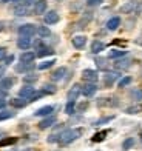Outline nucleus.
<instances>
[{
  "label": "nucleus",
  "instance_id": "1",
  "mask_svg": "<svg viewBox=\"0 0 142 151\" xmlns=\"http://www.w3.org/2000/svg\"><path fill=\"white\" fill-rule=\"evenodd\" d=\"M82 136V129L80 128H71V129H63L62 134H60V139L59 143L60 145H68V143L74 142L76 139Z\"/></svg>",
  "mask_w": 142,
  "mask_h": 151
},
{
  "label": "nucleus",
  "instance_id": "2",
  "mask_svg": "<svg viewBox=\"0 0 142 151\" xmlns=\"http://www.w3.org/2000/svg\"><path fill=\"white\" fill-rule=\"evenodd\" d=\"M36 32H37V28H36V25H32V23L22 25V26L19 28V34H20V37H32Z\"/></svg>",
  "mask_w": 142,
  "mask_h": 151
},
{
  "label": "nucleus",
  "instance_id": "3",
  "mask_svg": "<svg viewBox=\"0 0 142 151\" xmlns=\"http://www.w3.org/2000/svg\"><path fill=\"white\" fill-rule=\"evenodd\" d=\"M82 77H84V80L86 82V83H96L97 79H99V74L94 70H84Z\"/></svg>",
  "mask_w": 142,
  "mask_h": 151
},
{
  "label": "nucleus",
  "instance_id": "4",
  "mask_svg": "<svg viewBox=\"0 0 142 151\" xmlns=\"http://www.w3.org/2000/svg\"><path fill=\"white\" fill-rule=\"evenodd\" d=\"M80 94H82V86H80V85H74V86H71V90L68 91L66 97H68V100H71V102H76Z\"/></svg>",
  "mask_w": 142,
  "mask_h": 151
},
{
  "label": "nucleus",
  "instance_id": "5",
  "mask_svg": "<svg viewBox=\"0 0 142 151\" xmlns=\"http://www.w3.org/2000/svg\"><path fill=\"white\" fill-rule=\"evenodd\" d=\"M43 20H45L46 25H54V23H57L60 20V16L57 14L56 11H50V12H46V14H45Z\"/></svg>",
  "mask_w": 142,
  "mask_h": 151
},
{
  "label": "nucleus",
  "instance_id": "6",
  "mask_svg": "<svg viewBox=\"0 0 142 151\" xmlns=\"http://www.w3.org/2000/svg\"><path fill=\"white\" fill-rule=\"evenodd\" d=\"M16 83V79L14 77H3L0 79V90L3 91H8L9 88H12V85Z\"/></svg>",
  "mask_w": 142,
  "mask_h": 151
},
{
  "label": "nucleus",
  "instance_id": "7",
  "mask_svg": "<svg viewBox=\"0 0 142 151\" xmlns=\"http://www.w3.org/2000/svg\"><path fill=\"white\" fill-rule=\"evenodd\" d=\"M34 93H36V90H34V88H32L31 85H25L23 88H20L19 96H20L22 99H30V97H31V96L34 94Z\"/></svg>",
  "mask_w": 142,
  "mask_h": 151
},
{
  "label": "nucleus",
  "instance_id": "8",
  "mask_svg": "<svg viewBox=\"0 0 142 151\" xmlns=\"http://www.w3.org/2000/svg\"><path fill=\"white\" fill-rule=\"evenodd\" d=\"M54 123H56V116H46V117L39 123V128L40 129H46V128L53 127Z\"/></svg>",
  "mask_w": 142,
  "mask_h": 151
},
{
  "label": "nucleus",
  "instance_id": "9",
  "mask_svg": "<svg viewBox=\"0 0 142 151\" xmlns=\"http://www.w3.org/2000/svg\"><path fill=\"white\" fill-rule=\"evenodd\" d=\"M65 76H66V68L60 66V68H57V70L51 74V79H53V82H59V80H62Z\"/></svg>",
  "mask_w": 142,
  "mask_h": 151
},
{
  "label": "nucleus",
  "instance_id": "10",
  "mask_svg": "<svg viewBox=\"0 0 142 151\" xmlns=\"http://www.w3.org/2000/svg\"><path fill=\"white\" fill-rule=\"evenodd\" d=\"M97 91V86L94 83H86L82 86V94L85 96V97H91V96Z\"/></svg>",
  "mask_w": 142,
  "mask_h": 151
},
{
  "label": "nucleus",
  "instance_id": "11",
  "mask_svg": "<svg viewBox=\"0 0 142 151\" xmlns=\"http://www.w3.org/2000/svg\"><path fill=\"white\" fill-rule=\"evenodd\" d=\"M117 77H119L117 73H107V74H104V83L107 86H111L117 80Z\"/></svg>",
  "mask_w": 142,
  "mask_h": 151
},
{
  "label": "nucleus",
  "instance_id": "12",
  "mask_svg": "<svg viewBox=\"0 0 142 151\" xmlns=\"http://www.w3.org/2000/svg\"><path fill=\"white\" fill-rule=\"evenodd\" d=\"M46 6H48L46 0H37L36 5H34V14H45Z\"/></svg>",
  "mask_w": 142,
  "mask_h": 151
},
{
  "label": "nucleus",
  "instance_id": "13",
  "mask_svg": "<svg viewBox=\"0 0 142 151\" xmlns=\"http://www.w3.org/2000/svg\"><path fill=\"white\" fill-rule=\"evenodd\" d=\"M34 59H36V52L25 51L23 54H20V62H22V63H32Z\"/></svg>",
  "mask_w": 142,
  "mask_h": 151
},
{
  "label": "nucleus",
  "instance_id": "14",
  "mask_svg": "<svg viewBox=\"0 0 142 151\" xmlns=\"http://www.w3.org/2000/svg\"><path fill=\"white\" fill-rule=\"evenodd\" d=\"M85 43H86V37H85V36H74V37H73V46L77 48V50L84 48Z\"/></svg>",
  "mask_w": 142,
  "mask_h": 151
},
{
  "label": "nucleus",
  "instance_id": "15",
  "mask_svg": "<svg viewBox=\"0 0 142 151\" xmlns=\"http://www.w3.org/2000/svg\"><path fill=\"white\" fill-rule=\"evenodd\" d=\"M51 54H54V51H53V48H50V46H39L37 48V54L36 56L37 57H45V56H51Z\"/></svg>",
  "mask_w": 142,
  "mask_h": 151
},
{
  "label": "nucleus",
  "instance_id": "16",
  "mask_svg": "<svg viewBox=\"0 0 142 151\" xmlns=\"http://www.w3.org/2000/svg\"><path fill=\"white\" fill-rule=\"evenodd\" d=\"M51 113H54V106H51V105H46V106L39 108L37 111L34 113V116H51Z\"/></svg>",
  "mask_w": 142,
  "mask_h": 151
},
{
  "label": "nucleus",
  "instance_id": "17",
  "mask_svg": "<svg viewBox=\"0 0 142 151\" xmlns=\"http://www.w3.org/2000/svg\"><path fill=\"white\" fill-rule=\"evenodd\" d=\"M119 26H120V19H119V17H111V19L107 22V28L110 29V31L117 29Z\"/></svg>",
  "mask_w": 142,
  "mask_h": 151
},
{
  "label": "nucleus",
  "instance_id": "18",
  "mask_svg": "<svg viewBox=\"0 0 142 151\" xmlns=\"http://www.w3.org/2000/svg\"><path fill=\"white\" fill-rule=\"evenodd\" d=\"M17 46L20 50H28L31 46V37H20L17 40Z\"/></svg>",
  "mask_w": 142,
  "mask_h": 151
},
{
  "label": "nucleus",
  "instance_id": "19",
  "mask_svg": "<svg viewBox=\"0 0 142 151\" xmlns=\"http://www.w3.org/2000/svg\"><path fill=\"white\" fill-rule=\"evenodd\" d=\"M105 50V43L99 42V40H94V42L91 43V52L93 54H99L100 51Z\"/></svg>",
  "mask_w": 142,
  "mask_h": 151
},
{
  "label": "nucleus",
  "instance_id": "20",
  "mask_svg": "<svg viewBox=\"0 0 142 151\" xmlns=\"http://www.w3.org/2000/svg\"><path fill=\"white\" fill-rule=\"evenodd\" d=\"M14 14H16V16H19V17L30 16V8H28V6H25V5H22V6H17V8L14 9Z\"/></svg>",
  "mask_w": 142,
  "mask_h": 151
},
{
  "label": "nucleus",
  "instance_id": "21",
  "mask_svg": "<svg viewBox=\"0 0 142 151\" xmlns=\"http://www.w3.org/2000/svg\"><path fill=\"white\" fill-rule=\"evenodd\" d=\"M37 34L42 39H45V37H50L51 36V31H50L48 26H39V28H37Z\"/></svg>",
  "mask_w": 142,
  "mask_h": 151
},
{
  "label": "nucleus",
  "instance_id": "22",
  "mask_svg": "<svg viewBox=\"0 0 142 151\" xmlns=\"http://www.w3.org/2000/svg\"><path fill=\"white\" fill-rule=\"evenodd\" d=\"M16 113L14 111H9V109H2L0 111V120H8L11 117H14Z\"/></svg>",
  "mask_w": 142,
  "mask_h": 151
},
{
  "label": "nucleus",
  "instance_id": "23",
  "mask_svg": "<svg viewBox=\"0 0 142 151\" xmlns=\"http://www.w3.org/2000/svg\"><path fill=\"white\" fill-rule=\"evenodd\" d=\"M11 105L14 106V108H23L26 105V100L22 99V97H16V99L11 100Z\"/></svg>",
  "mask_w": 142,
  "mask_h": 151
},
{
  "label": "nucleus",
  "instance_id": "24",
  "mask_svg": "<svg viewBox=\"0 0 142 151\" xmlns=\"http://www.w3.org/2000/svg\"><path fill=\"white\" fill-rule=\"evenodd\" d=\"M127 114H139L142 113V105H133V106H128L125 109Z\"/></svg>",
  "mask_w": 142,
  "mask_h": 151
},
{
  "label": "nucleus",
  "instance_id": "25",
  "mask_svg": "<svg viewBox=\"0 0 142 151\" xmlns=\"http://www.w3.org/2000/svg\"><path fill=\"white\" fill-rule=\"evenodd\" d=\"M124 56H125V51H122V50H111L108 52V57H111V59H119Z\"/></svg>",
  "mask_w": 142,
  "mask_h": 151
},
{
  "label": "nucleus",
  "instance_id": "26",
  "mask_svg": "<svg viewBox=\"0 0 142 151\" xmlns=\"http://www.w3.org/2000/svg\"><path fill=\"white\" fill-rule=\"evenodd\" d=\"M130 97L133 100H142V90L141 88H136V90H131L130 93Z\"/></svg>",
  "mask_w": 142,
  "mask_h": 151
},
{
  "label": "nucleus",
  "instance_id": "27",
  "mask_svg": "<svg viewBox=\"0 0 142 151\" xmlns=\"http://www.w3.org/2000/svg\"><path fill=\"white\" fill-rule=\"evenodd\" d=\"M54 63H56V60H45V62H42V63H39L37 65V68H39V70H48V68H51Z\"/></svg>",
  "mask_w": 142,
  "mask_h": 151
},
{
  "label": "nucleus",
  "instance_id": "28",
  "mask_svg": "<svg viewBox=\"0 0 142 151\" xmlns=\"http://www.w3.org/2000/svg\"><path fill=\"white\" fill-rule=\"evenodd\" d=\"M114 66L117 68V70H125V68L130 66V60L125 59V60H117L116 63H114Z\"/></svg>",
  "mask_w": 142,
  "mask_h": 151
},
{
  "label": "nucleus",
  "instance_id": "29",
  "mask_svg": "<svg viewBox=\"0 0 142 151\" xmlns=\"http://www.w3.org/2000/svg\"><path fill=\"white\" fill-rule=\"evenodd\" d=\"M16 142H17V137H6V139L0 140V147H8V145H12Z\"/></svg>",
  "mask_w": 142,
  "mask_h": 151
},
{
  "label": "nucleus",
  "instance_id": "30",
  "mask_svg": "<svg viewBox=\"0 0 142 151\" xmlns=\"http://www.w3.org/2000/svg\"><path fill=\"white\" fill-rule=\"evenodd\" d=\"M74 109H76V102L68 100V104L65 105V113L71 116V114H74Z\"/></svg>",
  "mask_w": 142,
  "mask_h": 151
},
{
  "label": "nucleus",
  "instance_id": "31",
  "mask_svg": "<svg viewBox=\"0 0 142 151\" xmlns=\"http://www.w3.org/2000/svg\"><path fill=\"white\" fill-rule=\"evenodd\" d=\"M96 65H97L99 70H107V66H108V63H107V59L97 57V59H96Z\"/></svg>",
  "mask_w": 142,
  "mask_h": 151
},
{
  "label": "nucleus",
  "instance_id": "32",
  "mask_svg": "<svg viewBox=\"0 0 142 151\" xmlns=\"http://www.w3.org/2000/svg\"><path fill=\"white\" fill-rule=\"evenodd\" d=\"M42 91H43L45 94H54V93H56V86L50 85V83H45L43 88H42Z\"/></svg>",
  "mask_w": 142,
  "mask_h": 151
},
{
  "label": "nucleus",
  "instance_id": "33",
  "mask_svg": "<svg viewBox=\"0 0 142 151\" xmlns=\"http://www.w3.org/2000/svg\"><path fill=\"white\" fill-rule=\"evenodd\" d=\"M133 145H134V139L133 137H128V139H125L122 142V150H130Z\"/></svg>",
  "mask_w": 142,
  "mask_h": 151
},
{
  "label": "nucleus",
  "instance_id": "34",
  "mask_svg": "<svg viewBox=\"0 0 142 151\" xmlns=\"http://www.w3.org/2000/svg\"><path fill=\"white\" fill-rule=\"evenodd\" d=\"M131 83V77H130V76H125V77L124 79H120L119 80V88H125V86H128V85H130Z\"/></svg>",
  "mask_w": 142,
  "mask_h": 151
},
{
  "label": "nucleus",
  "instance_id": "35",
  "mask_svg": "<svg viewBox=\"0 0 142 151\" xmlns=\"http://www.w3.org/2000/svg\"><path fill=\"white\" fill-rule=\"evenodd\" d=\"M134 9V5H133V2H128V3H125L122 8H120V11L122 12H131Z\"/></svg>",
  "mask_w": 142,
  "mask_h": 151
},
{
  "label": "nucleus",
  "instance_id": "36",
  "mask_svg": "<svg viewBox=\"0 0 142 151\" xmlns=\"http://www.w3.org/2000/svg\"><path fill=\"white\" fill-rule=\"evenodd\" d=\"M108 131H102V133H97V134H94L93 137V142H100V140H104L105 139V136H107Z\"/></svg>",
  "mask_w": 142,
  "mask_h": 151
},
{
  "label": "nucleus",
  "instance_id": "37",
  "mask_svg": "<svg viewBox=\"0 0 142 151\" xmlns=\"http://www.w3.org/2000/svg\"><path fill=\"white\" fill-rule=\"evenodd\" d=\"M32 65L31 63H20V65H17L16 66V70L19 71V73H22V71H26V70H30Z\"/></svg>",
  "mask_w": 142,
  "mask_h": 151
},
{
  "label": "nucleus",
  "instance_id": "38",
  "mask_svg": "<svg viewBox=\"0 0 142 151\" xmlns=\"http://www.w3.org/2000/svg\"><path fill=\"white\" fill-rule=\"evenodd\" d=\"M43 94H45L43 91H37V93H34V94H32V96H31V97H30L28 100H30V102H36L37 99H40V97H42Z\"/></svg>",
  "mask_w": 142,
  "mask_h": 151
},
{
  "label": "nucleus",
  "instance_id": "39",
  "mask_svg": "<svg viewBox=\"0 0 142 151\" xmlns=\"http://www.w3.org/2000/svg\"><path fill=\"white\" fill-rule=\"evenodd\" d=\"M23 80H25V82H36V80H37V76L28 74V76H25V77H23Z\"/></svg>",
  "mask_w": 142,
  "mask_h": 151
},
{
  "label": "nucleus",
  "instance_id": "40",
  "mask_svg": "<svg viewBox=\"0 0 142 151\" xmlns=\"http://www.w3.org/2000/svg\"><path fill=\"white\" fill-rule=\"evenodd\" d=\"M102 2H104V0H86V5H88V6H97Z\"/></svg>",
  "mask_w": 142,
  "mask_h": 151
},
{
  "label": "nucleus",
  "instance_id": "41",
  "mask_svg": "<svg viewBox=\"0 0 142 151\" xmlns=\"http://www.w3.org/2000/svg\"><path fill=\"white\" fill-rule=\"evenodd\" d=\"M86 108H88V102H84V104H80V105L77 106V111L82 113V111H85Z\"/></svg>",
  "mask_w": 142,
  "mask_h": 151
},
{
  "label": "nucleus",
  "instance_id": "42",
  "mask_svg": "<svg viewBox=\"0 0 142 151\" xmlns=\"http://www.w3.org/2000/svg\"><path fill=\"white\" fill-rule=\"evenodd\" d=\"M111 119H113V116H110V117H104V119L97 120V122H96V125H100V123H107V122H110Z\"/></svg>",
  "mask_w": 142,
  "mask_h": 151
},
{
  "label": "nucleus",
  "instance_id": "43",
  "mask_svg": "<svg viewBox=\"0 0 142 151\" xmlns=\"http://www.w3.org/2000/svg\"><path fill=\"white\" fill-rule=\"evenodd\" d=\"M5 57H6V48H0V60H5Z\"/></svg>",
  "mask_w": 142,
  "mask_h": 151
},
{
  "label": "nucleus",
  "instance_id": "44",
  "mask_svg": "<svg viewBox=\"0 0 142 151\" xmlns=\"http://www.w3.org/2000/svg\"><path fill=\"white\" fill-rule=\"evenodd\" d=\"M12 62H14V56H6L5 57V65H9Z\"/></svg>",
  "mask_w": 142,
  "mask_h": 151
},
{
  "label": "nucleus",
  "instance_id": "45",
  "mask_svg": "<svg viewBox=\"0 0 142 151\" xmlns=\"http://www.w3.org/2000/svg\"><path fill=\"white\" fill-rule=\"evenodd\" d=\"M5 71H6V65H0V77L5 74Z\"/></svg>",
  "mask_w": 142,
  "mask_h": 151
},
{
  "label": "nucleus",
  "instance_id": "46",
  "mask_svg": "<svg viewBox=\"0 0 142 151\" xmlns=\"http://www.w3.org/2000/svg\"><path fill=\"white\" fill-rule=\"evenodd\" d=\"M5 97H6V91L0 90V99H5Z\"/></svg>",
  "mask_w": 142,
  "mask_h": 151
},
{
  "label": "nucleus",
  "instance_id": "47",
  "mask_svg": "<svg viewBox=\"0 0 142 151\" xmlns=\"http://www.w3.org/2000/svg\"><path fill=\"white\" fill-rule=\"evenodd\" d=\"M32 2H34V0H25L23 5H25V6H28V5H30V3H32Z\"/></svg>",
  "mask_w": 142,
  "mask_h": 151
},
{
  "label": "nucleus",
  "instance_id": "48",
  "mask_svg": "<svg viewBox=\"0 0 142 151\" xmlns=\"http://www.w3.org/2000/svg\"><path fill=\"white\" fill-rule=\"evenodd\" d=\"M5 105H6V102H5L3 99H0V108H3Z\"/></svg>",
  "mask_w": 142,
  "mask_h": 151
},
{
  "label": "nucleus",
  "instance_id": "49",
  "mask_svg": "<svg viewBox=\"0 0 142 151\" xmlns=\"http://www.w3.org/2000/svg\"><path fill=\"white\" fill-rule=\"evenodd\" d=\"M23 151H34V150H31V148H26V150H23Z\"/></svg>",
  "mask_w": 142,
  "mask_h": 151
},
{
  "label": "nucleus",
  "instance_id": "50",
  "mask_svg": "<svg viewBox=\"0 0 142 151\" xmlns=\"http://www.w3.org/2000/svg\"><path fill=\"white\" fill-rule=\"evenodd\" d=\"M0 2H9V0H0Z\"/></svg>",
  "mask_w": 142,
  "mask_h": 151
},
{
  "label": "nucleus",
  "instance_id": "51",
  "mask_svg": "<svg viewBox=\"0 0 142 151\" xmlns=\"http://www.w3.org/2000/svg\"><path fill=\"white\" fill-rule=\"evenodd\" d=\"M0 29H2V23H0Z\"/></svg>",
  "mask_w": 142,
  "mask_h": 151
},
{
  "label": "nucleus",
  "instance_id": "52",
  "mask_svg": "<svg viewBox=\"0 0 142 151\" xmlns=\"http://www.w3.org/2000/svg\"><path fill=\"white\" fill-rule=\"evenodd\" d=\"M59 2H62V0H59Z\"/></svg>",
  "mask_w": 142,
  "mask_h": 151
}]
</instances>
